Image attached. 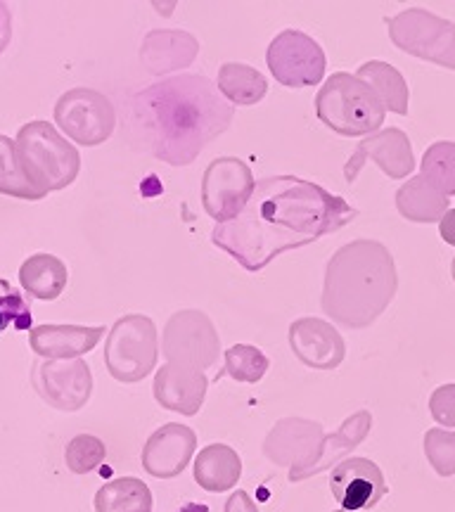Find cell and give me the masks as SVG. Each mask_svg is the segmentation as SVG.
<instances>
[{
	"label": "cell",
	"instance_id": "obj_29",
	"mask_svg": "<svg viewBox=\"0 0 455 512\" xmlns=\"http://www.w3.org/2000/svg\"><path fill=\"white\" fill-rule=\"evenodd\" d=\"M268 370V358L254 347H233L226 356V373L237 382H259Z\"/></svg>",
	"mask_w": 455,
	"mask_h": 512
},
{
	"label": "cell",
	"instance_id": "obj_28",
	"mask_svg": "<svg viewBox=\"0 0 455 512\" xmlns=\"http://www.w3.org/2000/svg\"><path fill=\"white\" fill-rule=\"evenodd\" d=\"M8 325H15L17 330H34V316L24 294L0 278V332Z\"/></svg>",
	"mask_w": 455,
	"mask_h": 512
},
{
	"label": "cell",
	"instance_id": "obj_4",
	"mask_svg": "<svg viewBox=\"0 0 455 512\" xmlns=\"http://www.w3.org/2000/svg\"><path fill=\"white\" fill-rule=\"evenodd\" d=\"M316 114L339 136H373L384 124V105L368 83L354 74L337 72L316 95Z\"/></svg>",
	"mask_w": 455,
	"mask_h": 512
},
{
	"label": "cell",
	"instance_id": "obj_16",
	"mask_svg": "<svg viewBox=\"0 0 455 512\" xmlns=\"http://www.w3.org/2000/svg\"><path fill=\"white\" fill-rule=\"evenodd\" d=\"M105 328H83V325H38L31 330L29 344L38 356L50 358V361H69L86 351H91Z\"/></svg>",
	"mask_w": 455,
	"mask_h": 512
},
{
	"label": "cell",
	"instance_id": "obj_23",
	"mask_svg": "<svg viewBox=\"0 0 455 512\" xmlns=\"http://www.w3.org/2000/svg\"><path fill=\"white\" fill-rule=\"evenodd\" d=\"M219 91L233 105L249 107L266 98L268 83L266 76H261V72H256L249 64L228 62L219 72Z\"/></svg>",
	"mask_w": 455,
	"mask_h": 512
},
{
	"label": "cell",
	"instance_id": "obj_18",
	"mask_svg": "<svg viewBox=\"0 0 455 512\" xmlns=\"http://www.w3.org/2000/svg\"><path fill=\"white\" fill-rule=\"evenodd\" d=\"M195 432L183 425H166L145 446V467L155 477H176L195 451Z\"/></svg>",
	"mask_w": 455,
	"mask_h": 512
},
{
	"label": "cell",
	"instance_id": "obj_3",
	"mask_svg": "<svg viewBox=\"0 0 455 512\" xmlns=\"http://www.w3.org/2000/svg\"><path fill=\"white\" fill-rule=\"evenodd\" d=\"M396 292V268L387 247L356 240L339 249L328 266L323 306L349 328H365L387 309Z\"/></svg>",
	"mask_w": 455,
	"mask_h": 512
},
{
	"label": "cell",
	"instance_id": "obj_9",
	"mask_svg": "<svg viewBox=\"0 0 455 512\" xmlns=\"http://www.w3.org/2000/svg\"><path fill=\"white\" fill-rule=\"evenodd\" d=\"M266 62L275 81L287 88L318 86L325 76V50L309 34L297 29L280 31L268 46Z\"/></svg>",
	"mask_w": 455,
	"mask_h": 512
},
{
	"label": "cell",
	"instance_id": "obj_21",
	"mask_svg": "<svg viewBox=\"0 0 455 512\" xmlns=\"http://www.w3.org/2000/svg\"><path fill=\"white\" fill-rule=\"evenodd\" d=\"M19 283H22L31 297L53 302L64 292V285H67V266L53 254L29 256L22 268H19Z\"/></svg>",
	"mask_w": 455,
	"mask_h": 512
},
{
	"label": "cell",
	"instance_id": "obj_17",
	"mask_svg": "<svg viewBox=\"0 0 455 512\" xmlns=\"http://www.w3.org/2000/svg\"><path fill=\"white\" fill-rule=\"evenodd\" d=\"M292 347L313 368H335L344 358V342L332 325L316 318L297 320L292 325Z\"/></svg>",
	"mask_w": 455,
	"mask_h": 512
},
{
	"label": "cell",
	"instance_id": "obj_32",
	"mask_svg": "<svg viewBox=\"0 0 455 512\" xmlns=\"http://www.w3.org/2000/svg\"><path fill=\"white\" fill-rule=\"evenodd\" d=\"M429 408H432V415L441 425L455 427V384L439 387L429 399Z\"/></svg>",
	"mask_w": 455,
	"mask_h": 512
},
{
	"label": "cell",
	"instance_id": "obj_5",
	"mask_svg": "<svg viewBox=\"0 0 455 512\" xmlns=\"http://www.w3.org/2000/svg\"><path fill=\"white\" fill-rule=\"evenodd\" d=\"M19 162L38 190L60 192L76 181L81 171V155L64 140L48 121H29L17 136Z\"/></svg>",
	"mask_w": 455,
	"mask_h": 512
},
{
	"label": "cell",
	"instance_id": "obj_33",
	"mask_svg": "<svg viewBox=\"0 0 455 512\" xmlns=\"http://www.w3.org/2000/svg\"><path fill=\"white\" fill-rule=\"evenodd\" d=\"M10 38H12V17L8 5L0 3V53L10 46Z\"/></svg>",
	"mask_w": 455,
	"mask_h": 512
},
{
	"label": "cell",
	"instance_id": "obj_35",
	"mask_svg": "<svg viewBox=\"0 0 455 512\" xmlns=\"http://www.w3.org/2000/svg\"><path fill=\"white\" fill-rule=\"evenodd\" d=\"M453 280H455V261H453Z\"/></svg>",
	"mask_w": 455,
	"mask_h": 512
},
{
	"label": "cell",
	"instance_id": "obj_1",
	"mask_svg": "<svg viewBox=\"0 0 455 512\" xmlns=\"http://www.w3.org/2000/svg\"><path fill=\"white\" fill-rule=\"evenodd\" d=\"M358 211L297 176H268L256 183L252 200L233 221L211 233L214 245L235 256L247 271H261L287 249L311 245L354 221Z\"/></svg>",
	"mask_w": 455,
	"mask_h": 512
},
{
	"label": "cell",
	"instance_id": "obj_26",
	"mask_svg": "<svg viewBox=\"0 0 455 512\" xmlns=\"http://www.w3.org/2000/svg\"><path fill=\"white\" fill-rule=\"evenodd\" d=\"M98 512H150V491L138 479H117L105 484L95 496Z\"/></svg>",
	"mask_w": 455,
	"mask_h": 512
},
{
	"label": "cell",
	"instance_id": "obj_20",
	"mask_svg": "<svg viewBox=\"0 0 455 512\" xmlns=\"http://www.w3.org/2000/svg\"><path fill=\"white\" fill-rule=\"evenodd\" d=\"M396 209L403 219L415 223H434L444 219L448 209V197L425 176H415L396 192Z\"/></svg>",
	"mask_w": 455,
	"mask_h": 512
},
{
	"label": "cell",
	"instance_id": "obj_10",
	"mask_svg": "<svg viewBox=\"0 0 455 512\" xmlns=\"http://www.w3.org/2000/svg\"><path fill=\"white\" fill-rule=\"evenodd\" d=\"M256 181L247 162L219 157L207 166L202 178V204L214 221H233L252 200Z\"/></svg>",
	"mask_w": 455,
	"mask_h": 512
},
{
	"label": "cell",
	"instance_id": "obj_27",
	"mask_svg": "<svg viewBox=\"0 0 455 512\" xmlns=\"http://www.w3.org/2000/svg\"><path fill=\"white\" fill-rule=\"evenodd\" d=\"M422 176L437 185L446 197L455 195V143L441 140V143L429 145L422 157Z\"/></svg>",
	"mask_w": 455,
	"mask_h": 512
},
{
	"label": "cell",
	"instance_id": "obj_12",
	"mask_svg": "<svg viewBox=\"0 0 455 512\" xmlns=\"http://www.w3.org/2000/svg\"><path fill=\"white\" fill-rule=\"evenodd\" d=\"M368 159H373L384 174L389 178H396V181L415 171L413 147H410L406 131H401V128H384V131H377L373 136L361 140L344 166L346 181L354 183Z\"/></svg>",
	"mask_w": 455,
	"mask_h": 512
},
{
	"label": "cell",
	"instance_id": "obj_6",
	"mask_svg": "<svg viewBox=\"0 0 455 512\" xmlns=\"http://www.w3.org/2000/svg\"><path fill=\"white\" fill-rule=\"evenodd\" d=\"M389 38L403 53L455 72V24L429 10L410 8L389 19Z\"/></svg>",
	"mask_w": 455,
	"mask_h": 512
},
{
	"label": "cell",
	"instance_id": "obj_25",
	"mask_svg": "<svg viewBox=\"0 0 455 512\" xmlns=\"http://www.w3.org/2000/svg\"><path fill=\"white\" fill-rule=\"evenodd\" d=\"M197 482L204 489L223 491L233 486L240 477V460H237L235 451L228 446H209L204 448L202 456L197 458L195 465Z\"/></svg>",
	"mask_w": 455,
	"mask_h": 512
},
{
	"label": "cell",
	"instance_id": "obj_22",
	"mask_svg": "<svg viewBox=\"0 0 455 512\" xmlns=\"http://www.w3.org/2000/svg\"><path fill=\"white\" fill-rule=\"evenodd\" d=\"M358 79L368 83L373 91L380 95L384 110L401 114L406 117L408 114V86L406 79L399 69L392 67V64L373 60V62H365L363 67H358Z\"/></svg>",
	"mask_w": 455,
	"mask_h": 512
},
{
	"label": "cell",
	"instance_id": "obj_30",
	"mask_svg": "<svg viewBox=\"0 0 455 512\" xmlns=\"http://www.w3.org/2000/svg\"><path fill=\"white\" fill-rule=\"evenodd\" d=\"M102 460H105V446L98 437H91V434H81L69 441L67 446V465L69 470L76 472V475H86L98 467Z\"/></svg>",
	"mask_w": 455,
	"mask_h": 512
},
{
	"label": "cell",
	"instance_id": "obj_15",
	"mask_svg": "<svg viewBox=\"0 0 455 512\" xmlns=\"http://www.w3.org/2000/svg\"><path fill=\"white\" fill-rule=\"evenodd\" d=\"M200 43L188 31L157 29L145 36L140 48V60L152 74H169L176 69H185L197 57Z\"/></svg>",
	"mask_w": 455,
	"mask_h": 512
},
{
	"label": "cell",
	"instance_id": "obj_19",
	"mask_svg": "<svg viewBox=\"0 0 455 512\" xmlns=\"http://www.w3.org/2000/svg\"><path fill=\"white\" fill-rule=\"evenodd\" d=\"M155 392L164 408L190 415L202 406L204 392H207V380L197 370H185L169 363V366L159 370Z\"/></svg>",
	"mask_w": 455,
	"mask_h": 512
},
{
	"label": "cell",
	"instance_id": "obj_24",
	"mask_svg": "<svg viewBox=\"0 0 455 512\" xmlns=\"http://www.w3.org/2000/svg\"><path fill=\"white\" fill-rule=\"evenodd\" d=\"M0 195L17 197V200H43L46 192L38 190L19 162L17 143L8 136H0Z\"/></svg>",
	"mask_w": 455,
	"mask_h": 512
},
{
	"label": "cell",
	"instance_id": "obj_11",
	"mask_svg": "<svg viewBox=\"0 0 455 512\" xmlns=\"http://www.w3.org/2000/svg\"><path fill=\"white\" fill-rule=\"evenodd\" d=\"M36 392L60 411H79L93 392V377L86 361H43L31 370Z\"/></svg>",
	"mask_w": 455,
	"mask_h": 512
},
{
	"label": "cell",
	"instance_id": "obj_13",
	"mask_svg": "<svg viewBox=\"0 0 455 512\" xmlns=\"http://www.w3.org/2000/svg\"><path fill=\"white\" fill-rule=\"evenodd\" d=\"M332 494L349 512H361L373 508L380 498L387 494L382 470L373 460L351 458L346 463L337 465L330 479Z\"/></svg>",
	"mask_w": 455,
	"mask_h": 512
},
{
	"label": "cell",
	"instance_id": "obj_31",
	"mask_svg": "<svg viewBox=\"0 0 455 512\" xmlns=\"http://www.w3.org/2000/svg\"><path fill=\"white\" fill-rule=\"evenodd\" d=\"M429 463L441 477H451L455 472V432L429 430L425 439Z\"/></svg>",
	"mask_w": 455,
	"mask_h": 512
},
{
	"label": "cell",
	"instance_id": "obj_34",
	"mask_svg": "<svg viewBox=\"0 0 455 512\" xmlns=\"http://www.w3.org/2000/svg\"><path fill=\"white\" fill-rule=\"evenodd\" d=\"M439 233L448 245L455 247V209H448L439 223Z\"/></svg>",
	"mask_w": 455,
	"mask_h": 512
},
{
	"label": "cell",
	"instance_id": "obj_7",
	"mask_svg": "<svg viewBox=\"0 0 455 512\" xmlns=\"http://www.w3.org/2000/svg\"><path fill=\"white\" fill-rule=\"evenodd\" d=\"M55 121L76 145H100L114 133L117 112L105 95L93 88H72L55 102Z\"/></svg>",
	"mask_w": 455,
	"mask_h": 512
},
{
	"label": "cell",
	"instance_id": "obj_14",
	"mask_svg": "<svg viewBox=\"0 0 455 512\" xmlns=\"http://www.w3.org/2000/svg\"><path fill=\"white\" fill-rule=\"evenodd\" d=\"M219 342L214 328L202 313H178L166 328V356L169 361H188L207 366L214 361Z\"/></svg>",
	"mask_w": 455,
	"mask_h": 512
},
{
	"label": "cell",
	"instance_id": "obj_2",
	"mask_svg": "<svg viewBox=\"0 0 455 512\" xmlns=\"http://www.w3.org/2000/svg\"><path fill=\"white\" fill-rule=\"evenodd\" d=\"M233 105L202 74L171 76L133 100L138 143L166 164H192L233 121Z\"/></svg>",
	"mask_w": 455,
	"mask_h": 512
},
{
	"label": "cell",
	"instance_id": "obj_8",
	"mask_svg": "<svg viewBox=\"0 0 455 512\" xmlns=\"http://www.w3.org/2000/svg\"><path fill=\"white\" fill-rule=\"evenodd\" d=\"M107 368L119 382H138L157 361V332L150 318L126 316L114 325L105 349Z\"/></svg>",
	"mask_w": 455,
	"mask_h": 512
}]
</instances>
